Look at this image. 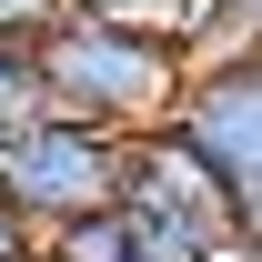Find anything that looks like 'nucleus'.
Returning a JSON list of instances; mask_svg holds the SVG:
<instances>
[{
	"instance_id": "nucleus-1",
	"label": "nucleus",
	"mask_w": 262,
	"mask_h": 262,
	"mask_svg": "<svg viewBox=\"0 0 262 262\" xmlns=\"http://www.w3.org/2000/svg\"><path fill=\"white\" fill-rule=\"evenodd\" d=\"M31 61H40V101H51L61 121L111 131V141L162 131V121H171V101H182V71H192L171 40L121 31V20H91L81 0H71L61 20L31 40Z\"/></svg>"
},
{
	"instance_id": "nucleus-2",
	"label": "nucleus",
	"mask_w": 262,
	"mask_h": 262,
	"mask_svg": "<svg viewBox=\"0 0 262 262\" xmlns=\"http://www.w3.org/2000/svg\"><path fill=\"white\" fill-rule=\"evenodd\" d=\"M111 192H121V141L91 131V121L40 111L31 131L0 141V202L20 212L31 242H51V232L81 222V212H111Z\"/></svg>"
},
{
	"instance_id": "nucleus-3",
	"label": "nucleus",
	"mask_w": 262,
	"mask_h": 262,
	"mask_svg": "<svg viewBox=\"0 0 262 262\" xmlns=\"http://www.w3.org/2000/svg\"><path fill=\"white\" fill-rule=\"evenodd\" d=\"M171 131L212 162V182H252L262 171V40H232V51L182 71Z\"/></svg>"
},
{
	"instance_id": "nucleus-4",
	"label": "nucleus",
	"mask_w": 262,
	"mask_h": 262,
	"mask_svg": "<svg viewBox=\"0 0 262 262\" xmlns=\"http://www.w3.org/2000/svg\"><path fill=\"white\" fill-rule=\"evenodd\" d=\"M40 262H141V252H131L121 212H81V222H61L51 242H40Z\"/></svg>"
},
{
	"instance_id": "nucleus-5",
	"label": "nucleus",
	"mask_w": 262,
	"mask_h": 262,
	"mask_svg": "<svg viewBox=\"0 0 262 262\" xmlns=\"http://www.w3.org/2000/svg\"><path fill=\"white\" fill-rule=\"evenodd\" d=\"M51 101H40V61H31V40H0V141L10 131H31Z\"/></svg>"
},
{
	"instance_id": "nucleus-6",
	"label": "nucleus",
	"mask_w": 262,
	"mask_h": 262,
	"mask_svg": "<svg viewBox=\"0 0 262 262\" xmlns=\"http://www.w3.org/2000/svg\"><path fill=\"white\" fill-rule=\"evenodd\" d=\"M222 232H232V262L262 252V171L252 182H222Z\"/></svg>"
},
{
	"instance_id": "nucleus-7",
	"label": "nucleus",
	"mask_w": 262,
	"mask_h": 262,
	"mask_svg": "<svg viewBox=\"0 0 262 262\" xmlns=\"http://www.w3.org/2000/svg\"><path fill=\"white\" fill-rule=\"evenodd\" d=\"M61 10H71V0H0V40H40Z\"/></svg>"
},
{
	"instance_id": "nucleus-8",
	"label": "nucleus",
	"mask_w": 262,
	"mask_h": 262,
	"mask_svg": "<svg viewBox=\"0 0 262 262\" xmlns=\"http://www.w3.org/2000/svg\"><path fill=\"white\" fill-rule=\"evenodd\" d=\"M0 262H40V242L20 232V212H10V202H0Z\"/></svg>"
},
{
	"instance_id": "nucleus-9",
	"label": "nucleus",
	"mask_w": 262,
	"mask_h": 262,
	"mask_svg": "<svg viewBox=\"0 0 262 262\" xmlns=\"http://www.w3.org/2000/svg\"><path fill=\"white\" fill-rule=\"evenodd\" d=\"M232 31H242V40H262V0H232Z\"/></svg>"
}]
</instances>
